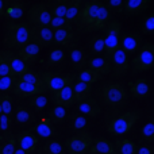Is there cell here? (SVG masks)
<instances>
[{
	"label": "cell",
	"mask_w": 154,
	"mask_h": 154,
	"mask_svg": "<svg viewBox=\"0 0 154 154\" xmlns=\"http://www.w3.org/2000/svg\"><path fill=\"white\" fill-rule=\"evenodd\" d=\"M4 43L8 48L20 49L30 43V26L27 23H7L5 24Z\"/></svg>",
	"instance_id": "1"
},
{
	"label": "cell",
	"mask_w": 154,
	"mask_h": 154,
	"mask_svg": "<svg viewBox=\"0 0 154 154\" xmlns=\"http://www.w3.org/2000/svg\"><path fill=\"white\" fill-rule=\"evenodd\" d=\"M139 120V115L137 112H125V114L115 116L114 119L109 120L107 125V131L111 135L120 137L127 134L133 128V126Z\"/></svg>",
	"instance_id": "2"
},
{
	"label": "cell",
	"mask_w": 154,
	"mask_h": 154,
	"mask_svg": "<svg viewBox=\"0 0 154 154\" xmlns=\"http://www.w3.org/2000/svg\"><path fill=\"white\" fill-rule=\"evenodd\" d=\"M106 34L103 35L104 39V51L107 54V60L109 61L111 56L119 49V39L120 32H122V24L119 20H109L107 23Z\"/></svg>",
	"instance_id": "3"
},
{
	"label": "cell",
	"mask_w": 154,
	"mask_h": 154,
	"mask_svg": "<svg viewBox=\"0 0 154 154\" xmlns=\"http://www.w3.org/2000/svg\"><path fill=\"white\" fill-rule=\"evenodd\" d=\"M101 99L109 107L122 106L127 99V91L119 82H109L101 88Z\"/></svg>",
	"instance_id": "4"
},
{
	"label": "cell",
	"mask_w": 154,
	"mask_h": 154,
	"mask_svg": "<svg viewBox=\"0 0 154 154\" xmlns=\"http://www.w3.org/2000/svg\"><path fill=\"white\" fill-rule=\"evenodd\" d=\"M93 138L87 131H79L66 139L64 147L69 154H87Z\"/></svg>",
	"instance_id": "5"
},
{
	"label": "cell",
	"mask_w": 154,
	"mask_h": 154,
	"mask_svg": "<svg viewBox=\"0 0 154 154\" xmlns=\"http://www.w3.org/2000/svg\"><path fill=\"white\" fill-rule=\"evenodd\" d=\"M41 77L43 81V89L50 91V92H57V91L62 89L66 85H70L75 80V76L70 73L45 72Z\"/></svg>",
	"instance_id": "6"
},
{
	"label": "cell",
	"mask_w": 154,
	"mask_h": 154,
	"mask_svg": "<svg viewBox=\"0 0 154 154\" xmlns=\"http://www.w3.org/2000/svg\"><path fill=\"white\" fill-rule=\"evenodd\" d=\"M154 65V45L152 42L143 45L138 51V56L133 60L134 72H145Z\"/></svg>",
	"instance_id": "7"
},
{
	"label": "cell",
	"mask_w": 154,
	"mask_h": 154,
	"mask_svg": "<svg viewBox=\"0 0 154 154\" xmlns=\"http://www.w3.org/2000/svg\"><path fill=\"white\" fill-rule=\"evenodd\" d=\"M30 42L42 48H48L53 42V31L50 27L32 26L30 27Z\"/></svg>",
	"instance_id": "8"
},
{
	"label": "cell",
	"mask_w": 154,
	"mask_h": 154,
	"mask_svg": "<svg viewBox=\"0 0 154 154\" xmlns=\"http://www.w3.org/2000/svg\"><path fill=\"white\" fill-rule=\"evenodd\" d=\"M0 53H2L3 57H4L5 62H7L8 68H10V70H11V76L12 77H15V79L18 77L19 79V77H22L27 70H29V66H27L20 58H18L16 54H14L12 51H10L8 49L2 50Z\"/></svg>",
	"instance_id": "9"
},
{
	"label": "cell",
	"mask_w": 154,
	"mask_h": 154,
	"mask_svg": "<svg viewBox=\"0 0 154 154\" xmlns=\"http://www.w3.org/2000/svg\"><path fill=\"white\" fill-rule=\"evenodd\" d=\"M29 20L34 26L49 27L51 20V14L43 4H34L29 11Z\"/></svg>",
	"instance_id": "10"
},
{
	"label": "cell",
	"mask_w": 154,
	"mask_h": 154,
	"mask_svg": "<svg viewBox=\"0 0 154 154\" xmlns=\"http://www.w3.org/2000/svg\"><path fill=\"white\" fill-rule=\"evenodd\" d=\"M100 4L101 3H99V2H89V3H87L84 7H81L76 20L79 22V24L82 27V29L88 30V27L92 24Z\"/></svg>",
	"instance_id": "11"
},
{
	"label": "cell",
	"mask_w": 154,
	"mask_h": 154,
	"mask_svg": "<svg viewBox=\"0 0 154 154\" xmlns=\"http://www.w3.org/2000/svg\"><path fill=\"white\" fill-rule=\"evenodd\" d=\"M16 139V145L18 147L23 149L27 154H32L37 152L38 143H39V139L37 135L31 133L30 130H23L15 137Z\"/></svg>",
	"instance_id": "12"
},
{
	"label": "cell",
	"mask_w": 154,
	"mask_h": 154,
	"mask_svg": "<svg viewBox=\"0 0 154 154\" xmlns=\"http://www.w3.org/2000/svg\"><path fill=\"white\" fill-rule=\"evenodd\" d=\"M12 91H14V93H15L18 97H20V99L34 97V96L42 95V93H43V89L35 87V85L29 84V82L23 81V80H20V79H16Z\"/></svg>",
	"instance_id": "13"
},
{
	"label": "cell",
	"mask_w": 154,
	"mask_h": 154,
	"mask_svg": "<svg viewBox=\"0 0 154 154\" xmlns=\"http://www.w3.org/2000/svg\"><path fill=\"white\" fill-rule=\"evenodd\" d=\"M142 42V38L137 34H133V32H128V34H125L120 37L119 39V49L126 54H134L137 50L139 49Z\"/></svg>",
	"instance_id": "14"
},
{
	"label": "cell",
	"mask_w": 154,
	"mask_h": 154,
	"mask_svg": "<svg viewBox=\"0 0 154 154\" xmlns=\"http://www.w3.org/2000/svg\"><path fill=\"white\" fill-rule=\"evenodd\" d=\"M112 61V65H111V70H114L115 76L116 77H122L127 73L128 70V60H127V56L123 53L120 49H118L114 54L111 56L109 58Z\"/></svg>",
	"instance_id": "15"
},
{
	"label": "cell",
	"mask_w": 154,
	"mask_h": 154,
	"mask_svg": "<svg viewBox=\"0 0 154 154\" xmlns=\"http://www.w3.org/2000/svg\"><path fill=\"white\" fill-rule=\"evenodd\" d=\"M53 101L56 104V107H62V108L66 109L68 107H70L75 103V99H73V87L72 84L64 87L62 89L54 92L53 95Z\"/></svg>",
	"instance_id": "16"
},
{
	"label": "cell",
	"mask_w": 154,
	"mask_h": 154,
	"mask_svg": "<svg viewBox=\"0 0 154 154\" xmlns=\"http://www.w3.org/2000/svg\"><path fill=\"white\" fill-rule=\"evenodd\" d=\"M109 18H111V12L108 11V8L101 3L99 5V10L96 12V16L93 19L92 24L88 27L87 31H96V30H101L107 26V23L109 22Z\"/></svg>",
	"instance_id": "17"
},
{
	"label": "cell",
	"mask_w": 154,
	"mask_h": 154,
	"mask_svg": "<svg viewBox=\"0 0 154 154\" xmlns=\"http://www.w3.org/2000/svg\"><path fill=\"white\" fill-rule=\"evenodd\" d=\"M130 87V93L135 99H146L150 95V85L146 79H138L134 80L128 84Z\"/></svg>",
	"instance_id": "18"
},
{
	"label": "cell",
	"mask_w": 154,
	"mask_h": 154,
	"mask_svg": "<svg viewBox=\"0 0 154 154\" xmlns=\"http://www.w3.org/2000/svg\"><path fill=\"white\" fill-rule=\"evenodd\" d=\"M87 154H116V153H115L114 143H111L108 139L96 138L93 139Z\"/></svg>",
	"instance_id": "19"
},
{
	"label": "cell",
	"mask_w": 154,
	"mask_h": 154,
	"mask_svg": "<svg viewBox=\"0 0 154 154\" xmlns=\"http://www.w3.org/2000/svg\"><path fill=\"white\" fill-rule=\"evenodd\" d=\"M15 122L20 126H31L35 123V115L23 104L18 103L15 107Z\"/></svg>",
	"instance_id": "20"
},
{
	"label": "cell",
	"mask_w": 154,
	"mask_h": 154,
	"mask_svg": "<svg viewBox=\"0 0 154 154\" xmlns=\"http://www.w3.org/2000/svg\"><path fill=\"white\" fill-rule=\"evenodd\" d=\"M41 51V48L37 45H34V43L30 42L29 45L23 46V48H20L18 50V53H16V56H18V58H20L22 61L24 62V64H32V62L35 61V58L38 57V54H39Z\"/></svg>",
	"instance_id": "21"
},
{
	"label": "cell",
	"mask_w": 154,
	"mask_h": 154,
	"mask_svg": "<svg viewBox=\"0 0 154 154\" xmlns=\"http://www.w3.org/2000/svg\"><path fill=\"white\" fill-rule=\"evenodd\" d=\"M77 109H79V112L81 115L89 118H96L101 111L100 106L97 104V101L95 99H87V100L79 103L77 104Z\"/></svg>",
	"instance_id": "22"
},
{
	"label": "cell",
	"mask_w": 154,
	"mask_h": 154,
	"mask_svg": "<svg viewBox=\"0 0 154 154\" xmlns=\"http://www.w3.org/2000/svg\"><path fill=\"white\" fill-rule=\"evenodd\" d=\"M88 69L93 70V72L99 73V75H108L111 72V64L107 58H101V57H93V58L88 60L87 62Z\"/></svg>",
	"instance_id": "23"
},
{
	"label": "cell",
	"mask_w": 154,
	"mask_h": 154,
	"mask_svg": "<svg viewBox=\"0 0 154 154\" xmlns=\"http://www.w3.org/2000/svg\"><path fill=\"white\" fill-rule=\"evenodd\" d=\"M73 87V99H75V103H81V101L89 99L91 96V85L85 84L81 81H76L75 84H72Z\"/></svg>",
	"instance_id": "24"
},
{
	"label": "cell",
	"mask_w": 154,
	"mask_h": 154,
	"mask_svg": "<svg viewBox=\"0 0 154 154\" xmlns=\"http://www.w3.org/2000/svg\"><path fill=\"white\" fill-rule=\"evenodd\" d=\"M114 147H115V153L118 154H135L137 149H138L135 142H133L131 139L127 138L116 139V142L114 143Z\"/></svg>",
	"instance_id": "25"
},
{
	"label": "cell",
	"mask_w": 154,
	"mask_h": 154,
	"mask_svg": "<svg viewBox=\"0 0 154 154\" xmlns=\"http://www.w3.org/2000/svg\"><path fill=\"white\" fill-rule=\"evenodd\" d=\"M34 130L37 133V137H41V138H49V137H54L57 135V130L48 123L46 118H41L39 123H37V126H34Z\"/></svg>",
	"instance_id": "26"
},
{
	"label": "cell",
	"mask_w": 154,
	"mask_h": 154,
	"mask_svg": "<svg viewBox=\"0 0 154 154\" xmlns=\"http://www.w3.org/2000/svg\"><path fill=\"white\" fill-rule=\"evenodd\" d=\"M147 5H149V3L146 0H128L125 3L123 11L126 15H135V14H139L143 10H146Z\"/></svg>",
	"instance_id": "27"
},
{
	"label": "cell",
	"mask_w": 154,
	"mask_h": 154,
	"mask_svg": "<svg viewBox=\"0 0 154 154\" xmlns=\"http://www.w3.org/2000/svg\"><path fill=\"white\" fill-rule=\"evenodd\" d=\"M70 61H72V65L77 70L85 69L87 62H88L87 53H85L82 49H73V50L70 51Z\"/></svg>",
	"instance_id": "28"
},
{
	"label": "cell",
	"mask_w": 154,
	"mask_h": 154,
	"mask_svg": "<svg viewBox=\"0 0 154 154\" xmlns=\"http://www.w3.org/2000/svg\"><path fill=\"white\" fill-rule=\"evenodd\" d=\"M16 139L12 134H4L0 139V154H14L16 149Z\"/></svg>",
	"instance_id": "29"
},
{
	"label": "cell",
	"mask_w": 154,
	"mask_h": 154,
	"mask_svg": "<svg viewBox=\"0 0 154 154\" xmlns=\"http://www.w3.org/2000/svg\"><path fill=\"white\" fill-rule=\"evenodd\" d=\"M75 39V34L73 31L69 30H57L53 32V42L61 46H69Z\"/></svg>",
	"instance_id": "30"
},
{
	"label": "cell",
	"mask_w": 154,
	"mask_h": 154,
	"mask_svg": "<svg viewBox=\"0 0 154 154\" xmlns=\"http://www.w3.org/2000/svg\"><path fill=\"white\" fill-rule=\"evenodd\" d=\"M64 60H65L64 50L60 48H54V49H51L48 54V66L49 68L58 66L60 64L64 62Z\"/></svg>",
	"instance_id": "31"
},
{
	"label": "cell",
	"mask_w": 154,
	"mask_h": 154,
	"mask_svg": "<svg viewBox=\"0 0 154 154\" xmlns=\"http://www.w3.org/2000/svg\"><path fill=\"white\" fill-rule=\"evenodd\" d=\"M66 150H65L64 145L60 141H56V139H50L42 147V154H65Z\"/></svg>",
	"instance_id": "32"
},
{
	"label": "cell",
	"mask_w": 154,
	"mask_h": 154,
	"mask_svg": "<svg viewBox=\"0 0 154 154\" xmlns=\"http://www.w3.org/2000/svg\"><path fill=\"white\" fill-rule=\"evenodd\" d=\"M66 118V109L62 107H54L46 116V120L50 125H60L62 123V120Z\"/></svg>",
	"instance_id": "33"
},
{
	"label": "cell",
	"mask_w": 154,
	"mask_h": 154,
	"mask_svg": "<svg viewBox=\"0 0 154 154\" xmlns=\"http://www.w3.org/2000/svg\"><path fill=\"white\" fill-rule=\"evenodd\" d=\"M100 79H101V76L99 75V73L93 72V70H91L87 68V69L80 70L79 76L76 77V81H81V82H85V84H88V85H92L93 82L99 81Z\"/></svg>",
	"instance_id": "34"
},
{
	"label": "cell",
	"mask_w": 154,
	"mask_h": 154,
	"mask_svg": "<svg viewBox=\"0 0 154 154\" xmlns=\"http://www.w3.org/2000/svg\"><path fill=\"white\" fill-rule=\"evenodd\" d=\"M80 10H81V2H79V0L66 3V12H65V19H66L69 23H73V22H76L77 15H79Z\"/></svg>",
	"instance_id": "35"
},
{
	"label": "cell",
	"mask_w": 154,
	"mask_h": 154,
	"mask_svg": "<svg viewBox=\"0 0 154 154\" xmlns=\"http://www.w3.org/2000/svg\"><path fill=\"white\" fill-rule=\"evenodd\" d=\"M4 16L11 20H19L23 16V5L20 3H14L12 5L5 7Z\"/></svg>",
	"instance_id": "36"
},
{
	"label": "cell",
	"mask_w": 154,
	"mask_h": 154,
	"mask_svg": "<svg viewBox=\"0 0 154 154\" xmlns=\"http://www.w3.org/2000/svg\"><path fill=\"white\" fill-rule=\"evenodd\" d=\"M20 80H23V81L29 82V84L31 85H35V87L41 88V89H43V81H42V77H41L39 73L34 72V70H27L26 73H24L22 77H19ZM45 91V89H43Z\"/></svg>",
	"instance_id": "37"
},
{
	"label": "cell",
	"mask_w": 154,
	"mask_h": 154,
	"mask_svg": "<svg viewBox=\"0 0 154 154\" xmlns=\"http://www.w3.org/2000/svg\"><path fill=\"white\" fill-rule=\"evenodd\" d=\"M0 106H2V114L11 116V114L14 111V100L10 96V93L0 95Z\"/></svg>",
	"instance_id": "38"
},
{
	"label": "cell",
	"mask_w": 154,
	"mask_h": 154,
	"mask_svg": "<svg viewBox=\"0 0 154 154\" xmlns=\"http://www.w3.org/2000/svg\"><path fill=\"white\" fill-rule=\"evenodd\" d=\"M89 50L95 56H100L101 53H104V39L103 35H95L89 42Z\"/></svg>",
	"instance_id": "39"
},
{
	"label": "cell",
	"mask_w": 154,
	"mask_h": 154,
	"mask_svg": "<svg viewBox=\"0 0 154 154\" xmlns=\"http://www.w3.org/2000/svg\"><path fill=\"white\" fill-rule=\"evenodd\" d=\"M49 27L51 29V31L53 30L54 31H57V30H69V31H72V29H73L72 23H69L65 18H53V16H51Z\"/></svg>",
	"instance_id": "40"
},
{
	"label": "cell",
	"mask_w": 154,
	"mask_h": 154,
	"mask_svg": "<svg viewBox=\"0 0 154 154\" xmlns=\"http://www.w3.org/2000/svg\"><path fill=\"white\" fill-rule=\"evenodd\" d=\"M70 127L73 130H82L87 127V118L81 114H72L70 115Z\"/></svg>",
	"instance_id": "41"
},
{
	"label": "cell",
	"mask_w": 154,
	"mask_h": 154,
	"mask_svg": "<svg viewBox=\"0 0 154 154\" xmlns=\"http://www.w3.org/2000/svg\"><path fill=\"white\" fill-rule=\"evenodd\" d=\"M48 106V99L43 95H37L34 97H31V101H30V107L32 109H35L37 112H41L42 109L46 108Z\"/></svg>",
	"instance_id": "42"
},
{
	"label": "cell",
	"mask_w": 154,
	"mask_h": 154,
	"mask_svg": "<svg viewBox=\"0 0 154 154\" xmlns=\"http://www.w3.org/2000/svg\"><path fill=\"white\" fill-rule=\"evenodd\" d=\"M141 134L147 143H153V141H154V122H153V119L150 120V122H147L146 125L141 128Z\"/></svg>",
	"instance_id": "43"
},
{
	"label": "cell",
	"mask_w": 154,
	"mask_h": 154,
	"mask_svg": "<svg viewBox=\"0 0 154 154\" xmlns=\"http://www.w3.org/2000/svg\"><path fill=\"white\" fill-rule=\"evenodd\" d=\"M16 79L12 76H0V92H8L14 88Z\"/></svg>",
	"instance_id": "44"
},
{
	"label": "cell",
	"mask_w": 154,
	"mask_h": 154,
	"mask_svg": "<svg viewBox=\"0 0 154 154\" xmlns=\"http://www.w3.org/2000/svg\"><path fill=\"white\" fill-rule=\"evenodd\" d=\"M12 120H11L10 116L7 115H0V133L4 134H11V130H12Z\"/></svg>",
	"instance_id": "45"
},
{
	"label": "cell",
	"mask_w": 154,
	"mask_h": 154,
	"mask_svg": "<svg viewBox=\"0 0 154 154\" xmlns=\"http://www.w3.org/2000/svg\"><path fill=\"white\" fill-rule=\"evenodd\" d=\"M104 5L108 8L109 12L120 14L123 11V7H125V2H122V0H108Z\"/></svg>",
	"instance_id": "46"
},
{
	"label": "cell",
	"mask_w": 154,
	"mask_h": 154,
	"mask_svg": "<svg viewBox=\"0 0 154 154\" xmlns=\"http://www.w3.org/2000/svg\"><path fill=\"white\" fill-rule=\"evenodd\" d=\"M65 12H66V3L61 2L57 3L53 8H51V16L53 18H65Z\"/></svg>",
	"instance_id": "47"
},
{
	"label": "cell",
	"mask_w": 154,
	"mask_h": 154,
	"mask_svg": "<svg viewBox=\"0 0 154 154\" xmlns=\"http://www.w3.org/2000/svg\"><path fill=\"white\" fill-rule=\"evenodd\" d=\"M153 32H154V15H150L143 20V34L152 35Z\"/></svg>",
	"instance_id": "48"
},
{
	"label": "cell",
	"mask_w": 154,
	"mask_h": 154,
	"mask_svg": "<svg viewBox=\"0 0 154 154\" xmlns=\"http://www.w3.org/2000/svg\"><path fill=\"white\" fill-rule=\"evenodd\" d=\"M0 76H11V70L2 53H0Z\"/></svg>",
	"instance_id": "49"
},
{
	"label": "cell",
	"mask_w": 154,
	"mask_h": 154,
	"mask_svg": "<svg viewBox=\"0 0 154 154\" xmlns=\"http://www.w3.org/2000/svg\"><path fill=\"white\" fill-rule=\"evenodd\" d=\"M135 154H154V149L152 146H149V145H143L139 149H137Z\"/></svg>",
	"instance_id": "50"
},
{
	"label": "cell",
	"mask_w": 154,
	"mask_h": 154,
	"mask_svg": "<svg viewBox=\"0 0 154 154\" xmlns=\"http://www.w3.org/2000/svg\"><path fill=\"white\" fill-rule=\"evenodd\" d=\"M4 11H5V4L3 0H0V16H4Z\"/></svg>",
	"instance_id": "51"
},
{
	"label": "cell",
	"mask_w": 154,
	"mask_h": 154,
	"mask_svg": "<svg viewBox=\"0 0 154 154\" xmlns=\"http://www.w3.org/2000/svg\"><path fill=\"white\" fill-rule=\"evenodd\" d=\"M14 154H27V153L24 152L23 149H20V147L16 146V149H15V152H14Z\"/></svg>",
	"instance_id": "52"
},
{
	"label": "cell",
	"mask_w": 154,
	"mask_h": 154,
	"mask_svg": "<svg viewBox=\"0 0 154 154\" xmlns=\"http://www.w3.org/2000/svg\"><path fill=\"white\" fill-rule=\"evenodd\" d=\"M0 115H2V106H0Z\"/></svg>",
	"instance_id": "53"
},
{
	"label": "cell",
	"mask_w": 154,
	"mask_h": 154,
	"mask_svg": "<svg viewBox=\"0 0 154 154\" xmlns=\"http://www.w3.org/2000/svg\"><path fill=\"white\" fill-rule=\"evenodd\" d=\"M0 139H2V135H0Z\"/></svg>",
	"instance_id": "54"
}]
</instances>
